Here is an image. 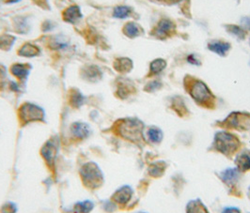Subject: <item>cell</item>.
<instances>
[{"instance_id":"cell-1","label":"cell","mask_w":250,"mask_h":213,"mask_svg":"<svg viewBox=\"0 0 250 213\" xmlns=\"http://www.w3.org/2000/svg\"><path fill=\"white\" fill-rule=\"evenodd\" d=\"M240 142L236 136L228 133H218L214 138V147L224 155H232L237 151Z\"/></svg>"},{"instance_id":"cell-2","label":"cell","mask_w":250,"mask_h":213,"mask_svg":"<svg viewBox=\"0 0 250 213\" xmlns=\"http://www.w3.org/2000/svg\"><path fill=\"white\" fill-rule=\"evenodd\" d=\"M189 93L192 96V98L201 105L207 106L208 104H211L213 101V96L211 91L201 81L193 82L189 89Z\"/></svg>"},{"instance_id":"cell-3","label":"cell","mask_w":250,"mask_h":213,"mask_svg":"<svg viewBox=\"0 0 250 213\" xmlns=\"http://www.w3.org/2000/svg\"><path fill=\"white\" fill-rule=\"evenodd\" d=\"M142 128V123L138 119H125L121 122L119 127L122 136L133 141L141 139Z\"/></svg>"},{"instance_id":"cell-4","label":"cell","mask_w":250,"mask_h":213,"mask_svg":"<svg viewBox=\"0 0 250 213\" xmlns=\"http://www.w3.org/2000/svg\"><path fill=\"white\" fill-rule=\"evenodd\" d=\"M20 114H21V118L25 121L38 120L40 118H42L43 116L42 109L40 108L37 105H34L31 103H25L23 106H21Z\"/></svg>"},{"instance_id":"cell-5","label":"cell","mask_w":250,"mask_h":213,"mask_svg":"<svg viewBox=\"0 0 250 213\" xmlns=\"http://www.w3.org/2000/svg\"><path fill=\"white\" fill-rule=\"evenodd\" d=\"M227 124L231 128L248 130L250 128V116L246 114H232L227 118Z\"/></svg>"},{"instance_id":"cell-6","label":"cell","mask_w":250,"mask_h":213,"mask_svg":"<svg viewBox=\"0 0 250 213\" xmlns=\"http://www.w3.org/2000/svg\"><path fill=\"white\" fill-rule=\"evenodd\" d=\"M81 17H82V13L80 11V8L76 5L70 6L62 13L63 20L65 22L72 23V24L77 22Z\"/></svg>"},{"instance_id":"cell-7","label":"cell","mask_w":250,"mask_h":213,"mask_svg":"<svg viewBox=\"0 0 250 213\" xmlns=\"http://www.w3.org/2000/svg\"><path fill=\"white\" fill-rule=\"evenodd\" d=\"M175 26L169 20H162L155 28V35L158 37H167L172 34Z\"/></svg>"},{"instance_id":"cell-8","label":"cell","mask_w":250,"mask_h":213,"mask_svg":"<svg viewBox=\"0 0 250 213\" xmlns=\"http://www.w3.org/2000/svg\"><path fill=\"white\" fill-rule=\"evenodd\" d=\"M236 164L238 169L242 171H247L250 169V151H245L239 154L236 157Z\"/></svg>"},{"instance_id":"cell-9","label":"cell","mask_w":250,"mask_h":213,"mask_svg":"<svg viewBox=\"0 0 250 213\" xmlns=\"http://www.w3.org/2000/svg\"><path fill=\"white\" fill-rule=\"evenodd\" d=\"M29 65L26 64H14L11 68V72L13 76L19 79H25L26 76H28L29 73Z\"/></svg>"},{"instance_id":"cell-10","label":"cell","mask_w":250,"mask_h":213,"mask_svg":"<svg viewBox=\"0 0 250 213\" xmlns=\"http://www.w3.org/2000/svg\"><path fill=\"white\" fill-rule=\"evenodd\" d=\"M39 54H40L39 47H37L34 44H32V43H25L18 51V55L19 56L25 57V58L36 57Z\"/></svg>"},{"instance_id":"cell-11","label":"cell","mask_w":250,"mask_h":213,"mask_svg":"<svg viewBox=\"0 0 250 213\" xmlns=\"http://www.w3.org/2000/svg\"><path fill=\"white\" fill-rule=\"evenodd\" d=\"M71 132H72V134H73L74 136L81 139V138L88 136L89 129H88V125H86L85 123L76 122V123H74V124L72 125Z\"/></svg>"},{"instance_id":"cell-12","label":"cell","mask_w":250,"mask_h":213,"mask_svg":"<svg viewBox=\"0 0 250 213\" xmlns=\"http://www.w3.org/2000/svg\"><path fill=\"white\" fill-rule=\"evenodd\" d=\"M220 177L222 178V180L225 182L226 184L230 185L231 183H234V182L237 181L238 177H239V172L236 169L229 168V169L223 171L220 174Z\"/></svg>"},{"instance_id":"cell-13","label":"cell","mask_w":250,"mask_h":213,"mask_svg":"<svg viewBox=\"0 0 250 213\" xmlns=\"http://www.w3.org/2000/svg\"><path fill=\"white\" fill-rule=\"evenodd\" d=\"M187 213H209L206 210L205 206L202 204L201 201L197 200L190 201L188 203L187 208Z\"/></svg>"},{"instance_id":"cell-14","label":"cell","mask_w":250,"mask_h":213,"mask_svg":"<svg viewBox=\"0 0 250 213\" xmlns=\"http://www.w3.org/2000/svg\"><path fill=\"white\" fill-rule=\"evenodd\" d=\"M114 68L120 73H127L132 68V61L129 58H118L114 62Z\"/></svg>"},{"instance_id":"cell-15","label":"cell","mask_w":250,"mask_h":213,"mask_svg":"<svg viewBox=\"0 0 250 213\" xmlns=\"http://www.w3.org/2000/svg\"><path fill=\"white\" fill-rule=\"evenodd\" d=\"M209 49L213 51L219 55H225L229 49V44L222 41H213L209 44Z\"/></svg>"},{"instance_id":"cell-16","label":"cell","mask_w":250,"mask_h":213,"mask_svg":"<svg viewBox=\"0 0 250 213\" xmlns=\"http://www.w3.org/2000/svg\"><path fill=\"white\" fill-rule=\"evenodd\" d=\"M124 32L125 35L130 38H135L140 34V27L136 23H128L124 27Z\"/></svg>"},{"instance_id":"cell-17","label":"cell","mask_w":250,"mask_h":213,"mask_svg":"<svg viewBox=\"0 0 250 213\" xmlns=\"http://www.w3.org/2000/svg\"><path fill=\"white\" fill-rule=\"evenodd\" d=\"M93 209V204L90 201H84L75 205V212L76 213H88Z\"/></svg>"},{"instance_id":"cell-18","label":"cell","mask_w":250,"mask_h":213,"mask_svg":"<svg viewBox=\"0 0 250 213\" xmlns=\"http://www.w3.org/2000/svg\"><path fill=\"white\" fill-rule=\"evenodd\" d=\"M15 38L11 35H1L0 36V49L9 50L13 46Z\"/></svg>"},{"instance_id":"cell-19","label":"cell","mask_w":250,"mask_h":213,"mask_svg":"<svg viewBox=\"0 0 250 213\" xmlns=\"http://www.w3.org/2000/svg\"><path fill=\"white\" fill-rule=\"evenodd\" d=\"M167 63L163 59H156L150 64V75H157L165 69Z\"/></svg>"},{"instance_id":"cell-20","label":"cell","mask_w":250,"mask_h":213,"mask_svg":"<svg viewBox=\"0 0 250 213\" xmlns=\"http://www.w3.org/2000/svg\"><path fill=\"white\" fill-rule=\"evenodd\" d=\"M129 192H131V190L127 186L121 189V191H119L116 194V196H117L116 200L118 201L119 203H121V204H125L130 198Z\"/></svg>"},{"instance_id":"cell-21","label":"cell","mask_w":250,"mask_h":213,"mask_svg":"<svg viewBox=\"0 0 250 213\" xmlns=\"http://www.w3.org/2000/svg\"><path fill=\"white\" fill-rule=\"evenodd\" d=\"M148 136L151 142L159 143L162 140V132L157 128H150L148 131Z\"/></svg>"},{"instance_id":"cell-22","label":"cell","mask_w":250,"mask_h":213,"mask_svg":"<svg viewBox=\"0 0 250 213\" xmlns=\"http://www.w3.org/2000/svg\"><path fill=\"white\" fill-rule=\"evenodd\" d=\"M130 13H131V9L126 6H119V7H116L114 10V16L121 19L129 16Z\"/></svg>"},{"instance_id":"cell-23","label":"cell","mask_w":250,"mask_h":213,"mask_svg":"<svg viewBox=\"0 0 250 213\" xmlns=\"http://www.w3.org/2000/svg\"><path fill=\"white\" fill-rule=\"evenodd\" d=\"M71 97H72V99H71L72 105H74L75 107L81 105V103H82V101H83V98H82V95H81L79 92L75 91Z\"/></svg>"},{"instance_id":"cell-24","label":"cell","mask_w":250,"mask_h":213,"mask_svg":"<svg viewBox=\"0 0 250 213\" xmlns=\"http://www.w3.org/2000/svg\"><path fill=\"white\" fill-rule=\"evenodd\" d=\"M5 77H6V69L4 68V66L0 65V86L4 82Z\"/></svg>"},{"instance_id":"cell-25","label":"cell","mask_w":250,"mask_h":213,"mask_svg":"<svg viewBox=\"0 0 250 213\" xmlns=\"http://www.w3.org/2000/svg\"><path fill=\"white\" fill-rule=\"evenodd\" d=\"M222 213H241V211L237 209V208H231V207H229V208H225L224 210H223V212Z\"/></svg>"},{"instance_id":"cell-26","label":"cell","mask_w":250,"mask_h":213,"mask_svg":"<svg viewBox=\"0 0 250 213\" xmlns=\"http://www.w3.org/2000/svg\"><path fill=\"white\" fill-rule=\"evenodd\" d=\"M36 4L38 5H40V6H42V8H44V7H46L47 5H46V3H47V0H33Z\"/></svg>"},{"instance_id":"cell-27","label":"cell","mask_w":250,"mask_h":213,"mask_svg":"<svg viewBox=\"0 0 250 213\" xmlns=\"http://www.w3.org/2000/svg\"><path fill=\"white\" fill-rule=\"evenodd\" d=\"M7 3H14V2H18L20 0H5Z\"/></svg>"}]
</instances>
